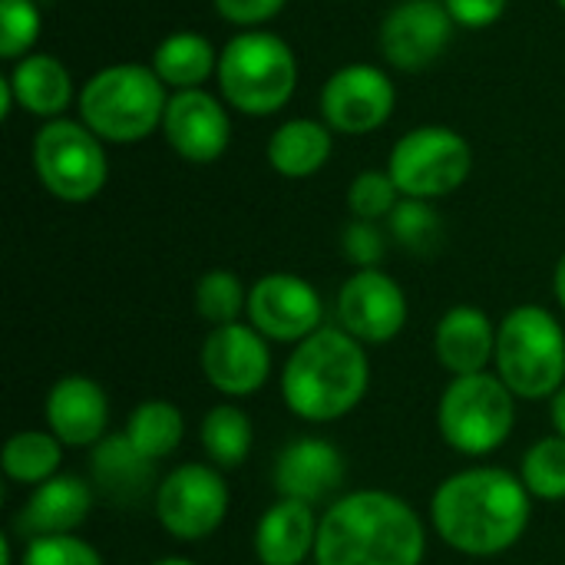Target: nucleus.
I'll list each match as a JSON object with an SVG mask.
<instances>
[{"label": "nucleus", "mask_w": 565, "mask_h": 565, "mask_svg": "<svg viewBox=\"0 0 565 565\" xmlns=\"http://www.w3.org/2000/svg\"><path fill=\"white\" fill-rule=\"evenodd\" d=\"M559 7H563V10H565V0H559Z\"/></svg>", "instance_id": "41"}, {"label": "nucleus", "mask_w": 565, "mask_h": 565, "mask_svg": "<svg viewBox=\"0 0 565 565\" xmlns=\"http://www.w3.org/2000/svg\"><path fill=\"white\" fill-rule=\"evenodd\" d=\"M43 30L36 0H0V56L17 63L33 53Z\"/></svg>", "instance_id": "32"}, {"label": "nucleus", "mask_w": 565, "mask_h": 565, "mask_svg": "<svg viewBox=\"0 0 565 565\" xmlns=\"http://www.w3.org/2000/svg\"><path fill=\"white\" fill-rule=\"evenodd\" d=\"M218 96L245 116L281 113L298 89V56L291 43L265 26L238 30L218 50Z\"/></svg>", "instance_id": "4"}, {"label": "nucleus", "mask_w": 565, "mask_h": 565, "mask_svg": "<svg viewBox=\"0 0 565 565\" xmlns=\"http://www.w3.org/2000/svg\"><path fill=\"white\" fill-rule=\"evenodd\" d=\"M387 235L411 255H434L444 238L440 212L424 199H401L387 218Z\"/></svg>", "instance_id": "29"}, {"label": "nucleus", "mask_w": 565, "mask_h": 565, "mask_svg": "<svg viewBox=\"0 0 565 565\" xmlns=\"http://www.w3.org/2000/svg\"><path fill=\"white\" fill-rule=\"evenodd\" d=\"M212 3L225 23H232L238 30H258L268 20H275L288 0H212Z\"/></svg>", "instance_id": "36"}, {"label": "nucleus", "mask_w": 565, "mask_h": 565, "mask_svg": "<svg viewBox=\"0 0 565 565\" xmlns=\"http://www.w3.org/2000/svg\"><path fill=\"white\" fill-rule=\"evenodd\" d=\"M338 321L361 344H384L407 324V295L381 268H361L338 291Z\"/></svg>", "instance_id": "16"}, {"label": "nucleus", "mask_w": 565, "mask_h": 565, "mask_svg": "<svg viewBox=\"0 0 565 565\" xmlns=\"http://www.w3.org/2000/svg\"><path fill=\"white\" fill-rule=\"evenodd\" d=\"M513 391L500 381V374H467L454 377L440 394L437 427L447 447L463 457H487L507 444L516 424Z\"/></svg>", "instance_id": "7"}, {"label": "nucleus", "mask_w": 565, "mask_h": 565, "mask_svg": "<svg viewBox=\"0 0 565 565\" xmlns=\"http://www.w3.org/2000/svg\"><path fill=\"white\" fill-rule=\"evenodd\" d=\"M156 76L172 89H205V83L218 73V50L205 33L195 30H175L162 36L152 50Z\"/></svg>", "instance_id": "25"}, {"label": "nucleus", "mask_w": 565, "mask_h": 565, "mask_svg": "<svg viewBox=\"0 0 565 565\" xmlns=\"http://www.w3.org/2000/svg\"><path fill=\"white\" fill-rule=\"evenodd\" d=\"M199 437H202V450L212 460V467L235 470V467H242L248 460L255 430H252V420H248V414L242 407L218 404L202 417Z\"/></svg>", "instance_id": "27"}, {"label": "nucleus", "mask_w": 565, "mask_h": 565, "mask_svg": "<svg viewBox=\"0 0 565 565\" xmlns=\"http://www.w3.org/2000/svg\"><path fill=\"white\" fill-rule=\"evenodd\" d=\"M20 565H106L96 546L66 533V536H36L26 543Z\"/></svg>", "instance_id": "34"}, {"label": "nucleus", "mask_w": 565, "mask_h": 565, "mask_svg": "<svg viewBox=\"0 0 565 565\" xmlns=\"http://www.w3.org/2000/svg\"><path fill=\"white\" fill-rule=\"evenodd\" d=\"M427 533L411 503L387 490H358L318 523V565H420Z\"/></svg>", "instance_id": "2"}, {"label": "nucleus", "mask_w": 565, "mask_h": 565, "mask_svg": "<svg viewBox=\"0 0 565 565\" xmlns=\"http://www.w3.org/2000/svg\"><path fill=\"white\" fill-rule=\"evenodd\" d=\"M228 513V487L212 463H182L156 490V516L162 530L182 543L212 536Z\"/></svg>", "instance_id": "10"}, {"label": "nucleus", "mask_w": 565, "mask_h": 565, "mask_svg": "<svg viewBox=\"0 0 565 565\" xmlns=\"http://www.w3.org/2000/svg\"><path fill=\"white\" fill-rule=\"evenodd\" d=\"M510 0H444L447 13L463 30H487L507 13Z\"/></svg>", "instance_id": "37"}, {"label": "nucleus", "mask_w": 565, "mask_h": 565, "mask_svg": "<svg viewBox=\"0 0 565 565\" xmlns=\"http://www.w3.org/2000/svg\"><path fill=\"white\" fill-rule=\"evenodd\" d=\"M341 255L361 271V268H381L387 255V235L381 232L377 222L354 218L341 232Z\"/></svg>", "instance_id": "35"}, {"label": "nucleus", "mask_w": 565, "mask_h": 565, "mask_svg": "<svg viewBox=\"0 0 565 565\" xmlns=\"http://www.w3.org/2000/svg\"><path fill=\"white\" fill-rule=\"evenodd\" d=\"M152 565H195L192 559H179V556H169V559H159V563Z\"/></svg>", "instance_id": "40"}, {"label": "nucleus", "mask_w": 565, "mask_h": 565, "mask_svg": "<svg viewBox=\"0 0 565 565\" xmlns=\"http://www.w3.org/2000/svg\"><path fill=\"white\" fill-rule=\"evenodd\" d=\"M387 172L404 199L434 202L457 192L470 179L473 146L450 126H414L394 142Z\"/></svg>", "instance_id": "9"}, {"label": "nucleus", "mask_w": 565, "mask_h": 565, "mask_svg": "<svg viewBox=\"0 0 565 565\" xmlns=\"http://www.w3.org/2000/svg\"><path fill=\"white\" fill-rule=\"evenodd\" d=\"M344 480V457L321 437H301L288 444L275 460V487L281 500H301L308 507L338 493Z\"/></svg>", "instance_id": "18"}, {"label": "nucleus", "mask_w": 565, "mask_h": 565, "mask_svg": "<svg viewBox=\"0 0 565 565\" xmlns=\"http://www.w3.org/2000/svg\"><path fill=\"white\" fill-rule=\"evenodd\" d=\"M63 463V444L50 430H20L3 444L0 467L7 480L23 487H40L56 477Z\"/></svg>", "instance_id": "26"}, {"label": "nucleus", "mask_w": 565, "mask_h": 565, "mask_svg": "<svg viewBox=\"0 0 565 565\" xmlns=\"http://www.w3.org/2000/svg\"><path fill=\"white\" fill-rule=\"evenodd\" d=\"M553 288H556V298L565 308V255L556 262V275H553Z\"/></svg>", "instance_id": "39"}, {"label": "nucleus", "mask_w": 565, "mask_h": 565, "mask_svg": "<svg viewBox=\"0 0 565 565\" xmlns=\"http://www.w3.org/2000/svg\"><path fill=\"white\" fill-rule=\"evenodd\" d=\"M334 129L324 119H288L281 122L265 146L268 166L285 175V179H308L315 172H321L334 152Z\"/></svg>", "instance_id": "24"}, {"label": "nucleus", "mask_w": 565, "mask_h": 565, "mask_svg": "<svg viewBox=\"0 0 565 565\" xmlns=\"http://www.w3.org/2000/svg\"><path fill=\"white\" fill-rule=\"evenodd\" d=\"M324 305L311 281L288 271L258 278L248 291V321L268 341L301 344L321 328Z\"/></svg>", "instance_id": "14"}, {"label": "nucleus", "mask_w": 565, "mask_h": 565, "mask_svg": "<svg viewBox=\"0 0 565 565\" xmlns=\"http://www.w3.org/2000/svg\"><path fill=\"white\" fill-rule=\"evenodd\" d=\"M434 351L454 377L480 374L497 354V328L487 318V311L473 305H457L440 318Z\"/></svg>", "instance_id": "20"}, {"label": "nucleus", "mask_w": 565, "mask_h": 565, "mask_svg": "<svg viewBox=\"0 0 565 565\" xmlns=\"http://www.w3.org/2000/svg\"><path fill=\"white\" fill-rule=\"evenodd\" d=\"M182 434H185L182 411L172 401H159V397L142 401L129 414V424H126V437L152 463L169 457V454H175V447L182 444Z\"/></svg>", "instance_id": "28"}, {"label": "nucleus", "mask_w": 565, "mask_h": 565, "mask_svg": "<svg viewBox=\"0 0 565 565\" xmlns=\"http://www.w3.org/2000/svg\"><path fill=\"white\" fill-rule=\"evenodd\" d=\"M454 17L444 0H397L381 23V53L394 70L417 73L437 63L454 40Z\"/></svg>", "instance_id": "12"}, {"label": "nucleus", "mask_w": 565, "mask_h": 565, "mask_svg": "<svg viewBox=\"0 0 565 565\" xmlns=\"http://www.w3.org/2000/svg\"><path fill=\"white\" fill-rule=\"evenodd\" d=\"M315 507L301 500H278L255 526V556L262 565H301L318 546Z\"/></svg>", "instance_id": "22"}, {"label": "nucleus", "mask_w": 565, "mask_h": 565, "mask_svg": "<svg viewBox=\"0 0 565 565\" xmlns=\"http://www.w3.org/2000/svg\"><path fill=\"white\" fill-rule=\"evenodd\" d=\"M93 487L113 507L139 503L156 483V463L142 457L126 434H106L93 447Z\"/></svg>", "instance_id": "21"}, {"label": "nucleus", "mask_w": 565, "mask_h": 565, "mask_svg": "<svg viewBox=\"0 0 565 565\" xmlns=\"http://www.w3.org/2000/svg\"><path fill=\"white\" fill-rule=\"evenodd\" d=\"M199 361L205 381L225 397H248L262 391L271 374L268 338L242 321L212 328L202 341Z\"/></svg>", "instance_id": "15"}, {"label": "nucleus", "mask_w": 565, "mask_h": 565, "mask_svg": "<svg viewBox=\"0 0 565 565\" xmlns=\"http://www.w3.org/2000/svg\"><path fill=\"white\" fill-rule=\"evenodd\" d=\"M371 384L364 344L344 328H318L295 344L281 371V397L288 411L308 424H331L351 414Z\"/></svg>", "instance_id": "3"}, {"label": "nucleus", "mask_w": 565, "mask_h": 565, "mask_svg": "<svg viewBox=\"0 0 565 565\" xmlns=\"http://www.w3.org/2000/svg\"><path fill=\"white\" fill-rule=\"evenodd\" d=\"M401 199L404 195L394 185L387 169H364V172L354 175V182L348 189V209H351L354 218H364V222L391 218V212L397 209Z\"/></svg>", "instance_id": "33"}, {"label": "nucleus", "mask_w": 565, "mask_h": 565, "mask_svg": "<svg viewBox=\"0 0 565 565\" xmlns=\"http://www.w3.org/2000/svg\"><path fill=\"white\" fill-rule=\"evenodd\" d=\"M89 510H93V490L79 477L56 473L53 480L33 487L30 500L17 516V530L30 540L66 536L86 523Z\"/></svg>", "instance_id": "19"}, {"label": "nucleus", "mask_w": 565, "mask_h": 565, "mask_svg": "<svg viewBox=\"0 0 565 565\" xmlns=\"http://www.w3.org/2000/svg\"><path fill=\"white\" fill-rule=\"evenodd\" d=\"M3 76L10 79L17 106L40 119H60L76 99L70 70L50 53H30V56L17 60L13 70Z\"/></svg>", "instance_id": "23"}, {"label": "nucleus", "mask_w": 565, "mask_h": 565, "mask_svg": "<svg viewBox=\"0 0 565 565\" xmlns=\"http://www.w3.org/2000/svg\"><path fill=\"white\" fill-rule=\"evenodd\" d=\"M169 86L146 63H113L96 70L79 89V119L116 146L142 142L162 129Z\"/></svg>", "instance_id": "5"}, {"label": "nucleus", "mask_w": 565, "mask_h": 565, "mask_svg": "<svg viewBox=\"0 0 565 565\" xmlns=\"http://www.w3.org/2000/svg\"><path fill=\"white\" fill-rule=\"evenodd\" d=\"M195 311L212 324H232L242 311H248V291L242 278L228 268H212L195 285Z\"/></svg>", "instance_id": "31"}, {"label": "nucleus", "mask_w": 565, "mask_h": 565, "mask_svg": "<svg viewBox=\"0 0 565 565\" xmlns=\"http://www.w3.org/2000/svg\"><path fill=\"white\" fill-rule=\"evenodd\" d=\"M550 417H553V427H556V434H559V437H565V387H559V391L553 394Z\"/></svg>", "instance_id": "38"}, {"label": "nucleus", "mask_w": 565, "mask_h": 565, "mask_svg": "<svg viewBox=\"0 0 565 565\" xmlns=\"http://www.w3.org/2000/svg\"><path fill=\"white\" fill-rule=\"evenodd\" d=\"M109 397L83 374L60 377L46 394V427L66 447H96L106 437Z\"/></svg>", "instance_id": "17"}, {"label": "nucleus", "mask_w": 565, "mask_h": 565, "mask_svg": "<svg viewBox=\"0 0 565 565\" xmlns=\"http://www.w3.org/2000/svg\"><path fill=\"white\" fill-rule=\"evenodd\" d=\"M33 169L40 185L70 205L89 202L106 189L109 159L103 139L83 119H46L33 136Z\"/></svg>", "instance_id": "8"}, {"label": "nucleus", "mask_w": 565, "mask_h": 565, "mask_svg": "<svg viewBox=\"0 0 565 565\" xmlns=\"http://www.w3.org/2000/svg\"><path fill=\"white\" fill-rule=\"evenodd\" d=\"M530 490L500 467L460 470L430 500L437 536L463 556H500L513 550L530 526Z\"/></svg>", "instance_id": "1"}, {"label": "nucleus", "mask_w": 565, "mask_h": 565, "mask_svg": "<svg viewBox=\"0 0 565 565\" xmlns=\"http://www.w3.org/2000/svg\"><path fill=\"white\" fill-rule=\"evenodd\" d=\"M497 374L526 401L553 397L565 387V331L540 305L513 308L497 328Z\"/></svg>", "instance_id": "6"}, {"label": "nucleus", "mask_w": 565, "mask_h": 565, "mask_svg": "<svg viewBox=\"0 0 565 565\" xmlns=\"http://www.w3.org/2000/svg\"><path fill=\"white\" fill-rule=\"evenodd\" d=\"M397 106V86L374 63L338 66L321 86V119L341 136L377 132Z\"/></svg>", "instance_id": "11"}, {"label": "nucleus", "mask_w": 565, "mask_h": 565, "mask_svg": "<svg viewBox=\"0 0 565 565\" xmlns=\"http://www.w3.org/2000/svg\"><path fill=\"white\" fill-rule=\"evenodd\" d=\"M162 136L169 149L192 166L218 162L232 146L228 103L209 89H179L169 96Z\"/></svg>", "instance_id": "13"}, {"label": "nucleus", "mask_w": 565, "mask_h": 565, "mask_svg": "<svg viewBox=\"0 0 565 565\" xmlns=\"http://www.w3.org/2000/svg\"><path fill=\"white\" fill-rule=\"evenodd\" d=\"M520 480L536 500H565V437L536 440L523 457Z\"/></svg>", "instance_id": "30"}]
</instances>
